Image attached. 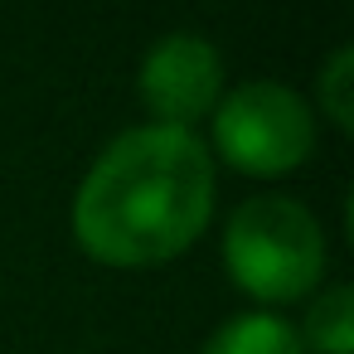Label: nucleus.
<instances>
[{
  "label": "nucleus",
  "instance_id": "f03ea898",
  "mask_svg": "<svg viewBox=\"0 0 354 354\" xmlns=\"http://www.w3.org/2000/svg\"><path fill=\"white\" fill-rule=\"evenodd\" d=\"M223 262L257 301H296L320 281L325 238L306 204L281 194L248 199L223 233Z\"/></svg>",
  "mask_w": 354,
  "mask_h": 354
},
{
  "label": "nucleus",
  "instance_id": "0eeeda50",
  "mask_svg": "<svg viewBox=\"0 0 354 354\" xmlns=\"http://www.w3.org/2000/svg\"><path fill=\"white\" fill-rule=\"evenodd\" d=\"M354 73V54L349 49H339L335 59H330V68H325V78H320V102H325V112L335 117V127L339 131H349L354 127V117H349V78Z\"/></svg>",
  "mask_w": 354,
  "mask_h": 354
},
{
  "label": "nucleus",
  "instance_id": "20e7f679",
  "mask_svg": "<svg viewBox=\"0 0 354 354\" xmlns=\"http://www.w3.org/2000/svg\"><path fill=\"white\" fill-rule=\"evenodd\" d=\"M218 88H223V64H218L214 44L199 35L160 39L141 68V97L160 117L156 127L189 131V122H199L218 102Z\"/></svg>",
  "mask_w": 354,
  "mask_h": 354
},
{
  "label": "nucleus",
  "instance_id": "f257e3e1",
  "mask_svg": "<svg viewBox=\"0 0 354 354\" xmlns=\"http://www.w3.org/2000/svg\"><path fill=\"white\" fill-rule=\"evenodd\" d=\"M214 209V165L194 131L136 127L117 136L73 199L78 243L112 267H151L185 252Z\"/></svg>",
  "mask_w": 354,
  "mask_h": 354
},
{
  "label": "nucleus",
  "instance_id": "7ed1b4c3",
  "mask_svg": "<svg viewBox=\"0 0 354 354\" xmlns=\"http://www.w3.org/2000/svg\"><path fill=\"white\" fill-rule=\"evenodd\" d=\"M214 141L233 170L248 175H286L315 146L310 107L281 83H243L218 102Z\"/></svg>",
  "mask_w": 354,
  "mask_h": 354
},
{
  "label": "nucleus",
  "instance_id": "39448f33",
  "mask_svg": "<svg viewBox=\"0 0 354 354\" xmlns=\"http://www.w3.org/2000/svg\"><path fill=\"white\" fill-rule=\"evenodd\" d=\"M204 354H301V339L277 315H238L204 344Z\"/></svg>",
  "mask_w": 354,
  "mask_h": 354
},
{
  "label": "nucleus",
  "instance_id": "423d86ee",
  "mask_svg": "<svg viewBox=\"0 0 354 354\" xmlns=\"http://www.w3.org/2000/svg\"><path fill=\"white\" fill-rule=\"evenodd\" d=\"M306 335L320 354H349L354 349V296L349 286H330L315 310L306 315Z\"/></svg>",
  "mask_w": 354,
  "mask_h": 354
}]
</instances>
